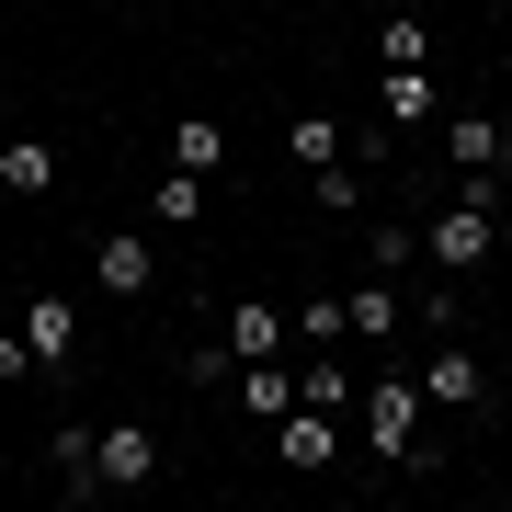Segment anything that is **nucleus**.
<instances>
[{
  "mask_svg": "<svg viewBox=\"0 0 512 512\" xmlns=\"http://www.w3.org/2000/svg\"><path fill=\"white\" fill-rule=\"evenodd\" d=\"M490 387H501V376H490V365H478V353H467V342H444V353H433V365H421V399H444V410H478V399H490Z\"/></svg>",
  "mask_w": 512,
  "mask_h": 512,
  "instance_id": "20e7f679",
  "label": "nucleus"
},
{
  "mask_svg": "<svg viewBox=\"0 0 512 512\" xmlns=\"http://www.w3.org/2000/svg\"><path fill=\"white\" fill-rule=\"evenodd\" d=\"M285 148H296L308 171H330V160H342V114H296V126H285Z\"/></svg>",
  "mask_w": 512,
  "mask_h": 512,
  "instance_id": "ddd939ff",
  "label": "nucleus"
},
{
  "mask_svg": "<svg viewBox=\"0 0 512 512\" xmlns=\"http://www.w3.org/2000/svg\"><path fill=\"white\" fill-rule=\"evenodd\" d=\"M274 456H285V467H330V410L296 399V410L274 421Z\"/></svg>",
  "mask_w": 512,
  "mask_h": 512,
  "instance_id": "0eeeda50",
  "label": "nucleus"
},
{
  "mask_svg": "<svg viewBox=\"0 0 512 512\" xmlns=\"http://www.w3.org/2000/svg\"><path fill=\"white\" fill-rule=\"evenodd\" d=\"M35 376V342H23V330H0V387H23Z\"/></svg>",
  "mask_w": 512,
  "mask_h": 512,
  "instance_id": "6ab92c4d",
  "label": "nucleus"
},
{
  "mask_svg": "<svg viewBox=\"0 0 512 512\" xmlns=\"http://www.w3.org/2000/svg\"><path fill=\"white\" fill-rule=\"evenodd\" d=\"M23 342H35V365H57V353L80 342V319H69V296H35V308H23Z\"/></svg>",
  "mask_w": 512,
  "mask_h": 512,
  "instance_id": "6e6552de",
  "label": "nucleus"
},
{
  "mask_svg": "<svg viewBox=\"0 0 512 512\" xmlns=\"http://www.w3.org/2000/svg\"><path fill=\"white\" fill-rule=\"evenodd\" d=\"M148 217L160 228H205V171H171V183L148 194Z\"/></svg>",
  "mask_w": 512,
  "mask_h": 512,
  "instance_id": "9b49d317",
  "label": "nucleus"
},
{
  "mask_svg": "<svg viewBox=\"0 0 512 512\" xmlns=\"http://www.w3.org/2000/svg\"><path fill=\"white\" fill-rule=\"evenodd\" d=\"M456 160L467 171H501V126H490V114H456Z\"/></svg>",
  "mask_w": 512,
  "mask_h": 512,
  "instance_id": "4468645a",
  "label": "nucleus"
},
{
  "mask_svg": "<svg viewBox=\"0 0 512 512\" xmlns=\"http://www.w3.org/2000/svg\"><path fill=\"white\" fill-rule=\"evenodd\" d=\"M228 399L251 410V421H285V410H296V376L274 365V353H262V365H239V376H228Z\"/></svg>",
  "mask_w": 512,
  "mask_h": 512,
  "instance_id": "39448f33",
  "label": "nucleus"
},
{
  "mask_svg": "<svg viewBox=\"0 0 512 512\" xmlns=\"http://www.w3.org/2000/svg\"><path fill=\"white\" fill-rule=\"evenodd\" d=\"M92 478H103V490H148V478H160V433H148V421L92 433Z\"/></svg>",
  "mask_w": 512,
  "mask_h": 512,
  "instance_id": "7ed1b4c3",
  "label": "nucleus"
},
{
  "mask_svg": "<svg viewBox=\"0 0 512 512\" xmlns=\"http://www.w3.org/2000/svg\"><path fill=\"white\" fill-rule=\"evenodd\" d=\"M342 319L376 342V330H399V296H387V285H365V296H342Z\"/></svg>",
  "mask_w": 512,
  "mask_h": 512,
  "instance_id": "2eb2a0df",
  "label": "nucleus"
},
{
  "mask_svg": "<svg viewBox=\"0 0 512 512\" xmlns=\"http://www.w3.org/2000/svg\"><path fill=\"white\" fill-rule=\"evenodd\" d=\"M274 342H285V308H274V296H239V308H228V353H239V365H262Z\"/></svg>",
  "mask_w": 512,
  "mask_h": 512,
  "instance_id": "423d86ee",
  "label": "nucleus"
},
{
  "mask_svg": "<svg viewBox=\"0 0 512 512\" xmlns=\"http://www.w3.org/2000/svg\"><path fill=\"white\" fill-rule=\"evenodd\" d=\"M92 274H103L114 296H148V239H103V251H92Z\"/></svg>",
  "mask_w": 512,
  "mask_h": 512,
  "instance_id": "f8f14e48",
  "label": "nucleus"
},
{
  "mask_svg": "<svg viewBox=\"0 0 512 512\" xmlns=\"http://www.w3.org/2000/svg\"><path fill=\"white\" fill-rule=\"evenodd\" d=\"M387 114H399V126H410V114H433V80H421V69H387Z\"/></svg>",
  "mask_w": 512,
  "mask_h": 512,
  "instance_id": "f3484780",
  "label": "nucleus"
},
{
  "mask_svg": "<svg viewBox=\"0 0 512 512\" xmlns=\"http://www.w3.org/2000/svg\"><path fill=\"white\" fill-rule=\"evenodd\" d=\"M296 330H308V342H342L353 319H342V296H308V308H296Z\"/></svg>",
  "mask_w": 512,
  "mask_h": 512,
  "instance_id": "a211bd4d",
  "label": "nucleus"
},
{
  "mask_svg": "<svg viewBox=\"0 0 512 512\" xmlns=\"http://www.w3.org/2000/svg\"><path fill=\"white\" fill-rule=\"evenodd\" d=\"M0 183H12V194H46L57 183V148L46 137H12V148H0Z\"/></svg>",
  "mask_w": 512,
  "mask_h": 512,
  "instance_id": "9d476101",
  "label": "nucleus"
},
{
  "mask_svg": "<svg viewBox=\"0 0 512 512\" xmlns=\"http://www.w3.org/2000/svg\"><path fill=\"white\" fill-rule=\"evenodd\" d=\"M296 399H308V410H353V376H342V365H308V376H296Z\"/></svg>",
  "mask_w": 512,
  "mask_h": 512,
  "instance_id": "dca6fc26",
  "label": "nucleus"
},
{
  "mask_svg": "<svg viewBox=\"0 0 512 512\" xmlns=\"http://www.w3.org/2000/svg\"><path fill=\"white\" fill-rule=\"evenodd\" d=\"M228 160V126L217 114H183V126H171V171H217Z\"/></svg>",
  "mask_w": 512,
  "mask_h": 512,
  "instance_id": "1a4fd4ad",
  "label": "nucleus"
},
{
  "mask_svg": "<svg viewBox=\"0 0 512 512\" xmlns=\"http://www.w3.org/2000/svg\"><path fill=\"white\" fill-rule=\"evenodd\" d=\"M365 399V444L376 456H410V433H421V376H376V387H353Z\"/></svg>",
  "mask_w": 512,
  "mask_h": 512,
  "instance_id": "f03ea898",
  "label": "nucleus"
},
{
  "mask_svg": "<svg viewBox=\"0 0 512 512\" xmlns=\"http://www.w3.org/2000/svg\"><path fill=\"white\" fill-rule=\"evenodd\" d=\"M490 205H501L490 171H467V194L433 217V262H444V274H478V262H490Z\"/></svg>",
  "mask_w": 512,
  "mask_h": 512,
  "instance_id": "f257e3e1",
  "label": "nucleus"
}]
</instances>
